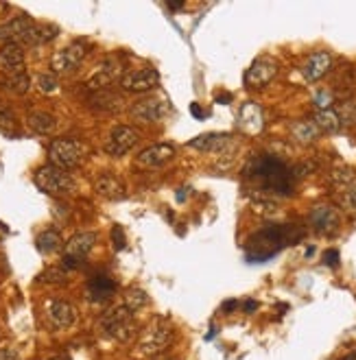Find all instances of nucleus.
<instances>
[{
	"label": "nucleus",
	"mask_w": 356,
	"mask_h": 360,
	"mask_svg": "<svg viewBox=\"0 0 356 360\" xmlns=\"http://www.w3.org/2000/svg\"><path fill=\"white\" fill-rule=\"evenodd\" d=\"M245 179L254 184V188L263 195L291 197L295 186L293 169H289L282 160L273 155H256L247 162L243 171Z\"/></svg>",
	"instance_id": "nucleus-1"
},
{
	"label": "nucleus",
	"mask_w": 356,
	"mask_h": 360,
	"mask_svg": "<svg viewBox=\"0 0 356 360\" xmlns=\"http://www.w3.org/2000/svg\"><path fill=\"white\" fill-rule=\"evenodd\" d=\"M302 238V231H297L293 225H269L247 240V252L252 262H265L273 254H278L284 245H293Z\"/></svg>",
	"instance_id": "nucleus-2"
},
{
	"label": "nucleus",
	"mask_w": 356,
	"mask_h": 360,
	"mask_svg": "<svg viewBox=\"0 0 356 360\" xmlns=\"http://www.w3.org/2000/svg\"><path fill=\"white\" fill-rule=\"evenodd\" d=\"M33 182L48 197H68L75 192V179L71 177V173L62 171L53 164L39 166L33 175Z\"/></svg>",
	"instance_id": "nucleus-3"
},
{
	"label": "nucleus",
	"mask_w": 356,
	"mask_h": 360,
	"mask_svg": "<svg viewBox=\"0 0 356 360\" xmlns=\"http://www.w3.org/2000/svg\"><path fill=\"white\" fill-rule=\"evenodd\" d=\"M86 146L79 140H73V138H57L53 140L48 146V160L53 166H57L62 171H71L81 166V162L86 160Z\"/></svg>",
	"instance_id": "nucleus-4"
},
{
	"label": "nucleus",
	"mask_w": 356,
	"mask_h": 360,
	"mask_svg": "<svg viewBox=\"0 0 356 360\" xmlns=\"http://www.w3.org/2000/svg\"><path fill=\"white\" fill-rule=\"evenodd\" d=\"M101 328L107 337H112L120 343H129L135 337V319H133V312H129L125 306H116L112 310H107L101 316Z\"/></svg>",
	"instance_id": "nucleus-5"
},
{
	"label": "nucleus",
	"mask_w": 356,
	"mask_h": 360,
	"mask_svg": "<svg viewBox=\"0 0 356 360\" xmlns=\"http://www.w3.org/2000/svg\"><path fill=\"white\" fill-rule=\"evenodd\" d=\"M171 341H173V330L169 321L158 316V319L144 330V334L140 339V352L144 356H158L169 348Z\"/></svg>",
	"instance_id": "nucleus-6"
},
{
	"label": "nucleus",
	"mask_w": 356,
	"mask_h": 360,
	"mask_svg": "<svg viewBox=\"0 0 356 360\" xmlns=\"http://www.w3.org/2000/svg\"><path fill=\"white\" fill-rule=\"evenodd\" d=\"M86 55H88V46L84 44V41H73L71 46L57 50L50 59L53 75H71V73H75L77 68L84 64Z\"/></svg>",
	"instance_id": "nucleus-7"
},
{
	"label": "nucleus",
	"mask_w": 356,
	"mask_h": 360,
	"mask_svg": "<svg viewBox=\"0 0 356 360\" xmlns=\"http://www.w3.org/2000/svg\"><path fill=\"white\" fill-rule=\"evenodd\" d=\"M97 245V234L94 231H79L64 245V265L68 269H77L81 262L88 258V254Z\"/></svg>",
	"instance_id": "nucleus-8"
},
{
	"label": "nucleus",
	"mask_w": 356,
	"mask_h": 360,
	"mask_svg": "<svg viewBox=\"0 0 356 360\" xmlns=\"http://www.w3.org/2000/svg\"><path fill=\"white\" fill-rule=\"evenodd\" d=\"M308 225L321 236H332L341 229V214L335 205L319 203L308 212Z\"/></svg>",
	"instance_id": "nucleus-9"
},
{
	"label": "nucleus",
	"mask_w": 356,
	"mask_h": 360,
	"mask_svg": "<svg viewBox=\"0 0 356 360\" xmlns=\"http://www.w3.org/2000/svg\"><path fill=\"white\" fill-rule=\"evenodd\" d=\"M140 142V133L133 127H127V124H120V127L112 129L107 142H105V153L112 158H122L127 155L129 151Z\"/></svg>",
	"instance_id": "nucleus-10"
},
{
	"label": "nucleus",
	"mask_w": 356,
	"mask_h": 360,
	"mask_svg": "<svg viewBox=\"0 0 356 360\" xmlns=\"http://www.w3.org/2000/svg\"><path fill=\"white\" fill-rule=\"evenodd\" d=\"M120 88L125 92H135L142 94L160 86V75L153 68H142V70H131L120 77Z\"/></svg>",
	"instance_id": "nucleus-11"
},
{
	"label": "nucleus",
	"mask_w": 356,
	"mask_h": 360,
	"mask_svg": "<svg viewBox=\"0 0 356 360\" xmlns=\"http://www.w3.org/2000/svg\"><path fill=\"white\" fill-rule=\"evenodd\" d=\"M129 114L138 122H162L169 116V103L160 99H142L129 107Z\"/></svg>",
	"instance_id": "nucleus-12"
},
{
	"label": "nucleus",
	"mask_w": 356,
	"mask_h": 360,
	"mask_svg": "<svg viewBox=\"0 0 356 360\" xmlns=\"http://www.w3.org/2000/svg\"><path fill=\"white\" fill-rule=\"evenodd\" d=\"M120 77H122L120 61H116L114 57H107L97 68H94V73L88 79V88L94 90V92H97V90H107L109 83H114L116 79L120 81Z\"/></svg>",
	"instance_id": "nucleus-13"
},
{
	"label": "nucleus",
	"mask_w": 356,
	"mask_h": 360,
	"mask_svg": "<svg viewBox=\"0 0 356 360\" xmlns=\"http://www.w3.org/2000/svg\"><path fill=\"white\" fill-rule=\"evenodd\" d=\"M46 316L55 330H68L77 321V308L71 301L64 299H50L46 303Z\"/></svg>",
	"instance_id": "nucleus-14"
},
{
	"label": "nucleus",
	"mask_w": 356,
	"mask_h": 360,
	"mask_svg": "<svg viewBox=\"0 0 356 360\" xmlns=\"http://www.w3.org/2000/svg\"><path fill=\"white\" fill-rule=\"evenodd\" d=\"M276 75H278V64L269 57H260L247 68V73H245V83H247L250 88H265L273 81Z\"/></svg>",
	"instance_id": "nucleus-15"
},
{
	"label": "nucleus",
	"mask_w": 356,
	"mask_h": 360,
	"mask_svg": "<svg viewBox=\"0 0 356 360\" xmlns=\"http://www.w3.org/2000/svg\"><path fill=\"white\" fill-rule=\"evenodd\" d=\"M173 158H175L173 144H151L140 151L138 158H135V164L142 166V169H158V166H164Z\"/></svg>",
	"instance_id": "nucleus-16"
},
{
	"label": "nucleus",
	"mask_w": 356,
	"mask_h": 360,
	"mask_svg": "<svg viewBox=\"0 0 356 360\" xmlns=\"http://www.w3.org/2000/svg\"><path fill=\"white\" fill-rule=\"evenodd\" d=\"M330 68H332L330 53L319 50V53H312L306 57V61L302 64V75L308 83H315L330 73Z\"/></svg>",
	"instance_id": "nucleus-17"
},
{
	"label": "nucleus",
	"mask_w": 356,
	"mask_h": 360,
	"mask_svg": "<svg viewBox=\"0 0 356 360\" xmlns=\"http://www.w3.org/2000/svg\"><path fill=\"white\" fill-rule=\"evenodd\" d=\"M35 24V20H31L29 16H18L13 20H7L5 24H0V41L3 44H20L22 39L29 33V29Z\"/></svg>",
	"instance_id": "nucleus-18"
},
{
	"label": "nucleus",
	"mask_w": 356,
	"mask_h": 360,
	"mask_svg": "<svg viewBox=\"0 0 356 360\" xmlns=\"http://www.w3.org/2000/svg\"><path fill=\"white\" fill-rule=\"evenodd\" d=\"M238 127L250 133V135H256L263 131L265 127V114H263V107L254 101H247L243 103L241 112H238Z\"/></svg>",
	"instance_id": "nucleus-19"
},
{
	"label": "nucleus",
	"mask_w": 356,
	"mask_h": 360,
	"mask_svg": "<svg viewBox=\"0 0 356 360\" xmlns=\"http://www.w3.org/2000/svg\"><path fill=\"white\" fill-rule=\"evenodd\" d=\"M0 73L7 77L24 73V48L20 44L0 46Z\"/></svg>",
	"instance_id": "nucleus-20"
},
{
	"label": "nucleus",
	"mask_w": 356,
	"mask_h": 360,
	"mask_svg": "<svg viewBox=\"0 0 356 360\" xmlns=\"http://www.w3.org/2000/svg\"><path fill=\"white\" fill-rule=\"evenodd\" d=\"M94 190H97V195H101L103 199H109V201H122L129 195L127 186L122 184V179H118L112 173H103L97 182H94Z\"/></svg>",
	"instance_id": "nucleus-21"
},
{
	"label": "nucleus",
	"mask_w": 356,
	"mask_h": 360,
	"mask_svg": "<svg viewBox=\"0 0 356 360\" xmlns=\"http://www.w3.org/2000/svg\"><path fill=\"white\" fill-rule=\"evenodd\" d=\"M232 144V135L229 133H201L188 142L190 149H197L201 153H221Z\"/></svg>",
	"instance_id": "nucleus-22"
},
{
	"label": "nucleus",
	"mask_w": 356,
	"mask_h": 360,
	"mask_svg": "<svg viewBox=\"0 0 356 360\" xmlns=\"http://www.w3.org/2000/svg\"><path fill=\"white\" fill-rule=\"evenodd\" d=\"M114 293H116V282L112 278H107V275H94L86 288L88 299L94 303H103L107 299H112Z\"/></svg>",
	"instance_id": "nucleus-23"
},
{
	"label": "nucleus",
	"mask_w": 356,
	"mask_h": 360,
	"mask_svg": "<svg viewBox=\"0 0 356 360\" xmlns=\"http://www.w3.org/2000/svg\"><path fill=\"white\" fill-rule=\"evenodd\" d=\"M59 35V29L55 24H33L26 37L22 39V48L24 46H42V44H48L55 37Z\"/></svg>",
	"instance_id": "nucleus-24"
},
{
	"label": "nucleus",
	"mask_w": 356,
	"mask_h": 360,
	"mask_svg": "<svg viewBox=\"0 0 356 360\" xmlns=\"http://www.w3.org/2000/svg\"><path fill=\"white\" fill-rule=\"evenodd\" d=\"M122 96L112 90H97L90 96V105L101 112H120L122 109Z\"/></svg>",
	"instance_id": "nucleus-25"
},
{
	"label": "nucleus",
	"mask_w": 356,
	"mask_h": 360,
	"mask_svg": "<svg viewBox=\"0 0 356 360\" xmlns=\"http://www.w3.org/2000/svg\"><path fill=\"white\" fill-rule=\"evenodd\" d=\"M291 138L297 144H312V142H317L319 129L315 127L312 120H297L291 124Z\"/></svg>",
	"instance_id": "nucleus-26"
},
{
	"label": "nucleus",
	"mask_w": 356,
	"mask_h": 360,
	"mask_svg": "<svg viewBox=\"0 0 356 360\" xmlns=\"http://www.w3.org/2000/svg\"><path fill=\"white\" fill-rule=\"evenodd\" d=\"M312 122L315 127L319 129V133H337L341 129V120H339V114L335 109H319L317 114L312 116Z\"/></svg>",
	"instance_id": "nucleus-27"
},
{
	"label": "nucleus",
	"mask_w": 356,
	"mask_h": 360,
	"mask_svg": "<svg viewBox=\"0 0 356 360\" xmlns=\"http://www.w3.org/2000/svg\"><path fill=\"white\" fill-rule=\"evenodd\" d=\"M62 245H64V240H62V234L57 229H44L35 238V247H37L39 254H55V252H59Z\"/></svg>",
	"instance_id": "nucleus-28"
},
{
	"label": "nucleus",
	"mask_w": 356,
	"mask_h": 360,
	"mask_svg": "<svg viewBox=\"0 0 356 360\" xmlns=\"http://www.w3.org/2000/svg\"><path fill=\"white\" fill-rule=\"evenodd\" d=\"M335 201L341 210H346L350 214H356V182L335 188Z\"/></svg>",
	"instance_id": "nucleus-29"
},
{
	"label": "nucleus",
	"mask_w": 356,
	"mask_h": 360,
	"mask_svg": "<svg viewBox=\"0 0 356 360\" xmlns=\"http://www.w3.org/2000/svg\"><path fill=\"white\" fill-rule=\"evenodd\" d=\"M26 122H29V127L35 131V133H50L55 129V124H57V120H55L53 114H46V112H31L29 116H26Z\"/></svg>",
	"instance_id": "nucleus-30"
},
{
	"label": "nucleus",
	"mask_w": 356,
	"mask_h": 360,
	"mask_svg": "<svg viewBox=\"0 0 356 360\" xmlns=\"http://www.w3.org/2000/svg\"><path fill=\"white\" fill-rule=\"evenodd\" d=\"M39 282L42 284H50V286H62L68 282V269L64 267H48L39 273Z\"/></svg>",
	"instance_id": "nucleus-31"
},
{
	"label": "nucleus",
	"mask_w": 356,
	"mask_h": 360,
	"mask_svg": "<svg viewBox=\"0 0 356 360\" xmlns=\"http://www.w3.org/2000/svg\"><path fill=\"white\" fill-rule=\"evenodd\" d=\"M5 88L13 94H26L31 88V77L26 73H20V75H11L5 79Z\"/></svg>",
	"instance_id": "nucleus-32"
},
{
	"label": "nucleus",
	"mask_w": 356,
	"mask_h": 360,
	"mask_svg": "<svg viewBox=\"0 0 356 360\" xmlns=\"http://www.w3.org/2000/svg\"><path fill=\"white\" fill-rule=\"evenodd\" d=\"M147 303H149V297H147L144 290H140V288H129L127 295H125V303H122V306H125L129 312H135V310L144 308Z\"/></svg>",
	"instance_id": "nucleus-33"
},
{
	"label": "nucleus",
	"mask_w": 356,
	"mask_h": 360,
	"mask_svg": "<svg viewBox=\"0 0 356 360\" xmlns=\"http://www.w3.org/2000/svg\"><path fill=\"white\" fill-rule=\"evenodd\" d=\"M337 114H339L341 124H354L356 122V105L346 101L344 105H341V112H337Z\"/></svg>",
	"instance_id": "nucleus-34"
},
{
	"label": "nucleus",
	"mask_w": 356,
	"mask_h": 360,
	"mask_svg": "<svg viewBox=\"0 0 356 360\" xmlns=\"http://www.w3.org/2000/svg\"><path fill=\"white\" fill-rule=\"evenodd\" d=\"M37 86H39V90H42L44 94H50V92L57 90L59 81H57V77H55L53 73L50 75H39L37 77Z\"/></svg>",
	"instance_id": "nucleus-35"
},
{
	"label": "nucleus",
	"mask_w": 356,
	"mask_h": 360,
	"mask_svg": "<svg viewBox=\"0 0 356 360\" xmlns=\"http://www.w3.org/2000/svg\"><path fill=\"white\" fill-rule=\"evenodd\" d=\"M254 212L263 214V216H276L280 210H278V205L271 201H258V203H254Z\"/></svg>",
	"instance_id": "nucleus-36"
},
{
	"label": "nucleus",
	"mask_w": 356,
	"mask_h": 360,
	"mask_svg": "<svg viewBox=\"0 0 356 360\" xmlns=\"http://www.w3.org/2000/svg\"><path fill=\"white\" fill-rule=\"evenodd\" d=\"M112 243H114V249H116V252H122V249H125V245H127L125 231H122L120 225H114V227H112Z\"/></svg>",
	"instance_id": "nucleus-37"
},
{
	"label": "nucleus",
	"mask_w": 356,
	"mask_h": 360,
	"mask_svg": "<svg viewBox=\"0 0 356 360\" xmlns=\"http://www.w3.org/2000/svg\"><path fill=\"white\" fill-rule=\"evenodd\" d=\"M315 105H317L319 109H330V105H332V94H330V92H319L317 96H315Z\"/></svg>",
	"instance_id": "nucleus-38"
},
{
	"label": "nucleus",
	"mask_w": 356,
	"mask_h": 360,
	"mask_svg": "<svg viewBox=\"0 0 356 360\" xmlns=\"http://www.w3.org/2000/svg\"><path fill=\"white\" fill-rule=\"evenodd\" d=\"M0 360H20V352L11 345H5V348H0Z\"/></svg>",
	"instance_id": "nucleus-39"
},
{
	"label": "nucleus",
	"mask_w": 356,
	"mask_h": 360,
	"mask_svg": "<svg viewBox=\"0 0 356 360\" xmlns=\"http://www.w3.org/2000/svg\"><path fill=\"white\" fill-rule=\"evenodd\" d=\"M324 262L328 267H339V252L337 249H328V252L324 254Z\"/></svg>",
	"instance_id": "nucleus-40"
},
{
	"label": "nucleus",
	"mask_w": 356,
	"mask_h": 360,
	"mask_svg": "<svg viewBox=\"0 0 356 360\" xmlns=\"http://www.w3.org/2000/svg\"><path fill=\"white\" fill-rule=\"evenodd\" d=\"M190 114H193L195 118H199V120H203L205 118V112H203V109L197 105V103H193V105H190Z\"/></svg>",
	"instance_id": "nucleus-41"
},
{
	"label": "nucleus",
	"mask_w": 356,
	"mask_h": 360,
	"mask_svg": "<svg viewBox=\"0 0 356 360\" xmlns=\"http://www.w3.org/2000/svg\"><path fill=\"white\" fill-rule=\"evenodd\" d=\"M236 308H238V301H234V299L223 303V312H225V314H229L232 310H236Z\"/></svg>",
	"instance_id": "nucleus-42"
},
{
	"label": "nucleus",
	"mask_w": 356,
	"mask_h": 360,
	"mask_svg": "<svg viewBox=\"0 0 356 360\" xmlns=\"http://www.w3.org/2000/svg\"><path fill=\"white\" fill-rule=\"evenodd\" d=\"M258 308V301H254V299H250V301H245V312H254Z\"/></svg>",
	"instance_id": "nucleus-43"
},
{
	"label": "nucleus",
	"mask_w": 356,
	"mask_h": 360,
	"mask_svg": "<svg viewBox=\"0 0 356 360\" xmlns=\"http://www.w3.org/2000/svg\"><path fill=\"white\" fill-rule=\"evenodd\" d=\"M229 99H232V96H229V94H223V96H218V99H216V101H218V103H223V105H225V103H227Z\"/></svg>",
	"instance_id": "nucleus-44"
},
{
	"label": "nucleus",
	"mask_w": 356,
	"mask_h": 360,
	"mask_svg": "<svg viewBox=\"0 0 356 360\" xmlns=\"http://www.w3.org/2000/svg\"><path fill=\"white\" fill-rule=\"evenodd\" d=\"M167 5H169L171 9H182V7H184V3H167Z\"/></svg>",
	"instance_id": "nucleus-45"
},
{
	"label": "nucleus",
	"mask_w": 356,
	"mask_h": 360,
	"mask_svg": "<svg viewBox=\"0 0 356 360\" xmlns=\"http://www.w3.org/2000/svg\"><path fill=\"white\" fill-rule=\"evenodd\" d=\"M48 360H68L66 356H53V358H48Z\"/></svg>",
	"instance_id": "nucleus-46"
},
{
	"label": "nucleus",
	"mask_w": 356,
	"mask_h": 360,
	"mask_svg": "<svg viewBox=\"0 0 356 360\" xmlns=\"http://www.w3.org/2000/svg\"><path fill=\"white\" fill-rule=\"evenodd\" d=\"M341 360H356V354H352V356H348V358H341Z\"/></svg>",
	"instance_id": "nucleus-47"
}]
</instances>
